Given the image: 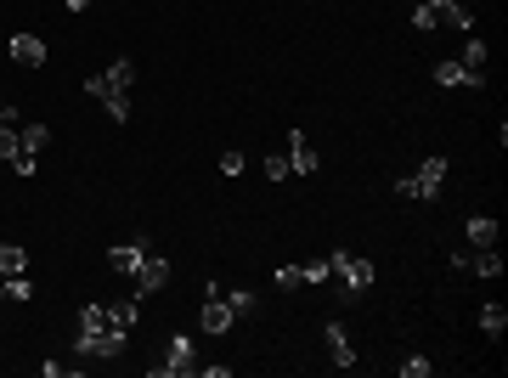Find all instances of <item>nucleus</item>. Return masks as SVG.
<instances>
[{"label":"nucleus","mask_w":508,"mask_h":378,"mask_svg":"<svg viewBox=\"0 0 508 378\" xmlns=\"http://www.w3.org/2000/svg\"><path fill=\"white\" fill-rule=\"evenodd\" d=\"M124 339H131V328H119L108 305H85L79 310V322H74V356L113 362V356H124Z\"/></svg>","instance_id":"obj_1"},{"label":"nucleus","mask_w":508,"mask_h":378,"mask_svg":"<svg viewBox=\"0 0 508 378\" xmlns=\"http://www.w3.org/2000/svg\"><path fill=\"white\" fill-rule=\"evenodd\" d=\"M85 91H91V102H102V113L113 124H124L131 119V91H136V57H113L102 74L85 79Z\"/></svg>","instance_id":"obj_2"},{"label":"nucleus","mask_w":508,"mask_h":378,"mask_svg":"<svg viewBox=\"0 0 508 378\" xmlns=\"http://www.w3.org/2000/svg\"><path fill=\"white\" fill-rule=\"evenodd\" d=\"M435 29L475 34V12L463 6V0H418L413 6V34H435Z\"/></svg>","instance_id":"obj_3"},{"label":"nucleus","mask_w":508,"mask_h":378,"mask_svg":"<svg viewBox=\"0 0 508 378\" xmlns=\"http://www.w3.org/2000/svg\"><path fill=\"white\" fill-rule=\"evenodd\" d=\"M447 170H452V164L440 158V153H430L413 176H401V181H395V198H407V203H435V198H440V186H447Z\"/></svg>","instance_id":"obj_4"},{"label":"nucleus","mask_w":508,"mask_h":378,"mask_svg":"<svg viewBox=\"0 0 508 378\" xmlns=\"http://www.w3.org/2000/svg\"><path fill=\"white\" fill-rule=\"evenodd\" d=\"M193 367H198V345H193V333H169L164 362L147 367V378H186Z\"/></svg>","instance_id":"obj_5"},{"label":"nucleus","mask_w":508,"mask_h":378,"mask_svg":"<svg viewBox=\"0 0 508 378\" xmlns=\"http://www.w3.org/2000/svg\"><path fill=\"white\" fill-rule=\"evenodd\" d=\"M328 266H333V277L345 283V300H356V293H367V288H373V260H367V255L333 248V255H328Z\"/></svg>","instance_id":"obj_6"},{"label":"nucleus","mask_w":508,"mask_h":378,"mask_svg":"<svg viewBox=\"0 0 508 378\" xmlns=\"http://www.w3.org/2000/svg\"><path fill=\"white\" fill-rule=\"evenodd\" d=\"M46 141H51L46 124H23V130H17V158H12V170H17V176H34V164H40V153H46Z\"/></svg>","instance_id":"obj_7"},{"label":"nucleus","mask_w":508,"mask_h":378,"mask_svg":"<svg viewBox=\"0 0 508 378\" xmlns=\"http://www.w3.org/2000/svg\"><path fill=\"white\" fill-rule=\"evenodd\" d=\"M231 322H238V317H231L221 283H209V288H204V305H198V333H226Z\"/></svg>","instance_id":"obj_8"},{"label":"nucleus","mask_w":508,"mask_h":378,"mask_svg":"<svg viewBox=\"0 0 508 378\" xmlns=\"http://www.w3.org/2000/svg\"><path fill=\"white\" fill-rule=\"evenodd\" d=\"M322 345H328V367H339V373H350V367H356V345H350V328L339 322V317H333V322L322 328Z\"/></svg>","instance_id":"obj_9"},{"label":"nucleus","mask_w":508,"mask_h":378,"mask_svg":"<svg viewBox=\"0 0 508 378\" xmlns=\"http://www.w3.org/2000/svg\"><path fill=\"white\" fill-rule=\"evenodd\" d=\"M452 271H469V277H503V255H497V248H458Z\"/></svg>","instance_id":"obj_10"},{"label":"nucleus","mask_w":508,"mask_h":378,"mask_svg":"<svg viewBox=\"0 0 508 378\" xmlns=\"http://www.w3.org/2000/svg\"><path fill=\"white\" fill-rule=\"evenodd\" d=\"M147 255H153V243H147V238H136V243H113V248H108V266L124 271V277H136V271L147 266Z\"/></svg>","instance_id":"obj_11"},{"label":"nucleus","mask_w":508,"mask_h":378,"mask_svg":"<svg viewBox=\"0 0 508 378\" xmlns=\"http://www.w3.org/2000/svg\"><path fill=\"white\" fill-rule=\"evenodd\" d=\"M169 283V260L159 255V248H153V255H147V266L136 271V300H147V293H159Z\"/></svg>","instance_id":"obj_12"},{"label":"nucleus","mask_w":508,"mask_h":378,"mask_svg":"<svg viewBox=\"0 0 508 378\" xmlns=\"http://www.w3.org/2000/svg\"><path fill=\"white\" fill-rule=\"evenodd\" d=\"M288 164H294V176H316V147H311V136L305 130H288Z\"/></svg>","instance_id":"obj_13"},{"label":"nucleus","mask_w":508,"mask_h":378,"mask_svg":"<svg viewBox=\"0 0 508 378\" xmlns=\"http://www.w3.org/2000/svg\"><path fill=\"white\" fill-rule=\"evenodd\" d=\"M12 62H23V68H46V40L40 34H12Z\"/></svg>","instance_id":"obj_14"},{"label":"nucleus","mask_w":508,"mask_h":378,"mask_svg":"<svg viewBox=\"0 0 508 378\" xmlns=\"http://www.w3.org/2000/svg\"><path fill=\"white\" fill-rule=\"evenodd\" d=\"M435 86H447V91H485L463 62H435Z\"/></svg>","instance_id":"obj_15"},{"label":"nucleus","mask_w":508,"mask_h":378,"mask_svg":"<svg viewBox=\"0 0 508 378\" xmlns=\"http://www.w3.org/2000/svg\"><path fill=\"white\" fill-rule=\"evenodd\" d=\"M458 62L480 79V86H485V62H492V46H485L480 34H463V57H458Z\"/></svg>","instance_id":"obj_16"},{"label":"nucleus","mask_w":508,"mask_h":378,"mask_svg":"<svg viewBox=\"0 0 508 378\" xmlns=\"http://www.w3.org/2000/svg\"><path fill=\"white\" fill-rule=\"evenodd\" d=\"M463 238H469V248H497V220L492 215H469L463 220Z\"/></svg>","instance_id":"obj_17"},{"label":"nucleus","mask_w":508,"mask_h":378,"mask_svg":"<svg viewBox=\"0 0 508 378\" xmlns=\"http://www.w3.org/2000/svg\"><path fill=\"white\" fill-rule=\"evenodd\" d=\"M17 271H29V248L0 243V277H17Z\"/></svg>","instance_id":"obj_18"},{"label":"nucleus","mask_w":508,"mask_h":378,"mask_svg":"<svg viewBox=\"0 0 508 378\" xmlns=\"http://www.w3.org/2000/svg\"><path fill=\"white\" fill-rule=\"evenodd\" d=\"M226 305H231V317H249V310L260 305V293H254V288H231V293H226Z\"/></svg>","instance_id":"obj_19"},{"label":"nucleus","mask_w":508,"mask_h":378,"mask_svg":"<svg viewBox=\"0 0 508 378\" xmlns=\"http://www.w3.org/2000/svg\"><path fill=\"white\" fill-rule=\"evenodd\" d=\"M328 277H333V266H328V260H305V266H300V283H311V288H322Z\"/></svg>","instance_id":"obj_20"},{"label":"nucleus","mask_w":508,"mask_h":378,"mask_svg":"<svg viewBox=\"0 0 508 378\" xmlns=\"http://www.w3.org/2000/svg\"><path fill=\"white\" fill-rule=\"evenodd\" d=\"M480 328H485V333H492V339H497V333L508 328V310H503V305H480Z\"/></svg>","instance_id":"obj_21"},{"label":"nucleus","mask_w":508,"mask_h":378,"mask_svg":"<svg viewBox=\"0 0 508 378\" xmlns=\"http://www.w3.org/2000/svg\"><path fill=\"white\" fill-rule=\"evenodd\" d=\"M6 300H17V305H29V300H34V283L23 277V271H17V277H6Z\"/></svg>","instance_id":"obj_22"},{"label":"nucleus","mask_w":508,"mask_h":378,"mask_svg":"<svg viewBox=\"0 0 508 378\" xmlns=\"http://www.w3.org/2000/svg\"><path fill=\"white\" fill-rule=\"evenodd\" d=\"M288 176H294L288 153H266V181H288Z\"/></svg>","instance_id":"obj_23"},{"label":"nucleus","mask_w":508,"mask_h":378,"mask_svg":"<svg viewBox=\"0 0 508 378\" xmlns=\"http://www.w3.org/2000/svg\"><path fill=\"white\" fill-rule=\"evenodd\" d=\"M430 373H435L430 356H407V362H401V378H430Z\"/></svg>","instance_id":"obj_24"},{"label":"nucleus","mask_w":508,"mask_h":378,"mask_svg":"<svg viewBox=\"0 0 508 378\" xmlns=\"http://www.w3.org/2000/svg\"><path fill=\"white\" fill-rule=\"evenodd\" d=\"M271 283H277L283 293H288V288H300V266H277V271H271Z\"/></svg>","instance_id":"obj_25"},{"label":"nucleus","mask_w":508,"mask_h":378,"mask_svg":"<svg viewBox=\"0 0 508 378\" xmlns=\"http://www.w3.org/2000/svg\"><path fill=\"white\" fill-rule=\"evenodd\" d=\"M243 164H249L243 153H221V176H243Z\"/></svg>","instance_id":"obj_26"},{"label":"nucleus","mask_w":508,"mask_h":378,"mask_svg":"<svg viewBox=\"0 0 508 378\" xmlns=\"http://www.w3.org/2000/svg\"><path fill=\"white\" fill-rule=\"evenodd\" d=\"M193 373H204V378H226L231 367H226V362H204V367H193Z\"/></svg>","instance_id":"obj_27"},{"label":"nucleus","mask_w":508,"mask_h":378,"mask_svg":"<svg viewBox=\"0 0 508 378\" xmlns=\"http://www.w3.org/2000/svg\"><path fill=\"white\" fill-rule=\"evenodd\" d=\"M62 6H68V12H85V6H91V0H62Z\"/></svg>","instance_id":"obj_28"},{"label":"nucleus","mask_w":508,"mask_h":378,"mask_svg":"<svg viewBox=\"0 0 508 378\" xmlns=\"http://www.w3.org/2000/svg\"><path fill=\"white\" fill-rule=\"evenodd\" d=\"M0 300H6V277H0Z\"/></svg>","instance_id":"obj_29"}]
</instances>
